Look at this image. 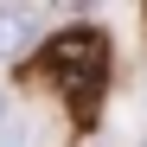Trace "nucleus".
I'll list each match as a JSON object with an SVG mask.
<instances>
[{"instance_id": "obj_1", "label": "nucleus", "mask_w": 147, "mask_h": 147, "mask_svg": "<svg viewBox=\"0 0 147 147\" xmlns=\"http://www.w3.org/2000/svg\"><path fill=\"white\" fill-rule=\"evenodd\" d=\"M45 77H51L70 102L90 115L96 96H102V83H109V38L96 32V26H70V32H58L51 45H45Z\"/></svg>"}, {"instance_id": "obj_2", "label": "nucleus", "mask_w": 147, "mask_h": 147, "mask_svg": "<svg viewBox=\"0 0 147 147\" xmlns=\"http://www.w3.org/2000/svg\"><path fill=\"white\" fill-rule=\"evenodd\" d=\"M38 38V7H0V58H26Z\"/></svg>"}, {"instance_id": "obj_3", "label": "nucleus", "mask_w": 147, "mask_h": 147, "mask_svg": "<svg viewBox=\"0 0 147 147\" xmlns=\"http://www.w3.org/2000/svg\"><path fill=\"white\" fill-rule=\"evenodd\" d=\"M51 141V128H45L38 115H13L7 128H0V147H45Z\"/></svg>"}, {"instance_id": "obj_4", "label": "nucleus", "mask_w": 147, "mask_h": 147, "mask_svg": "<svg viewBox=\"0 0 147 147\" xmlns=\"http://www.w3.org/2000/svg\"><path fill=\"white\" fill-rule=\"evenodd\" d=\"M7 115H13V96H7V90H0V128H7Z\"/></svg>"}]
</instances>
